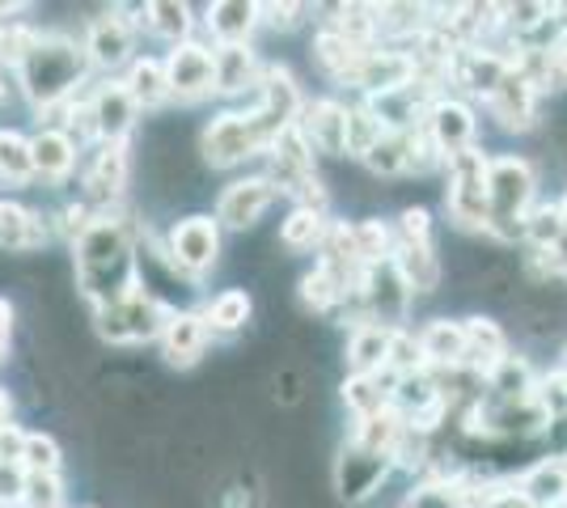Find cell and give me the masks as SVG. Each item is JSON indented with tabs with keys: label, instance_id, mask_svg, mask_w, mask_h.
<instances>
[{
	"label": "cell",
	"instance_id": "cell-23",
	"mask_svg": "<svg viewBox=\"0 0 567 508\" xmlns=\"http://www.w3.org/2000/svg\"><path fill=\"white\" fill-rule=\"evenodd\" d=\"M204 25L213 34V48L225 43H250L255 25H259V4H246V0H216L204 9Z\"/></svg>",
	"mask_w": 567,
	"mask_h": 508
},
{
	"label": "cell",
	"instance_id": "cell-20",
	"mask_svg": "<svg viewBox=\"0 0 567 508\" xmlns=\"http://www.w3.org/2000/svg\"><path fill=\"white\" fill-rule=\"evenodd\" d=\"M424 127L441 157H457V153L474 148V115L462 102H436V106L427 111Z\"/></svg>",
	"mask_w": 567,
	"mask_h": 508
},
{
	"label": "cell",
	"instance_id": "cell-34",
	"mask_svg": "<svg viewBox=\"0 0 567 508\" xmlns=\"http://www.w3.org/2000/svg\"><path fill=\"white\" fill-rule=\"evenodd\" d=\"M60 466H64V449H60V440L51 433H25V445H22V462H18V470L22 475H60Z\"/></svg>",
	"mask_w": 567,
	"mask_h": 508
},
{
	"label": "cell",
	"instance_id": "cell-11",
	"mask_svg": "<svg viewBox=\"0 0 567 508\" xmlns=\"http://www.w3.org/2000/svg\"><path fill=\"white\" fill-rule=\"evenodd\" d=\"M85 106H90V115H94L97 145L132 141V132H136V123H141V111H136V102L127 97L118 76L94 81V90H85Z\"/></svg>",
	"mask_w": 567,
	"mask_h": 508
},
{
	"label": "cell",
	"instance_id": "cell-4",
	"mask_svg": "<svg viewBox=\"0 0 567 508\" xmlns=\"http://www.w3.org/2000/svg\"><path fill=\"white\" fill-rule=\"evenodd\" d=\"M136 43H141V4L102 9L97 18L85 22V34H81L90 73H102V76H123V69L141 55Z\"/></svg>",
	"mask_w": 567,
	"mask_h": 508
},
{
	"label": "cell",
	"instance_id": "cell-14",
	"mask_svg": "<svg viewBox=\"0 0 567 508\" xmlns=\"http://www.w3.org/2000/svg\"><path fill=\"white\" fill-rule=\"evenodd\" d=\"M360 297H364V305H369L364 314H369L373 326L399 331V322H406V310H411V289L402 284L399 267L390 263V259L378 263V267H369Z\"/></svg>",
	"mask_w": 567,
	"mask_h": 508
},
{
	"label": "cell",
	"instance_id": "cell-24",
	"mask_svg": "<svg viewBox=\"0 0 567 508\" xmlns=\"http://www.w3.org/2000/svg\"><path fill=\"white\" fill-rule=\"evenodd\" d=\"M141 34H153L169 48L195 39V18H190V4L183 0H153V4H141Z\"/></svg>",
	"mask_w": 567,
	"mask_h": 508
},
{
	"label": "cell",
	"instance_id": "cell-43",
	"mask_svg": "<svg viewBox=\"0 0 567 508\" xmlns=\"http://www.w3.org/2000/svg\"><path fill=\"white\" fill-rule=\"evenodd\" d=\"M369 169H378V174H406V132H385V141H381L369 157Z\"/></svg>",
	"mask_w": 567,
	"mask_h": 508
},
{
	"label": "cell",
	"instance_id": "cell-32",
	"mask_svg": "<svg viewBox=\"0 0 567 508\" xmlns=\"http://www.w3.org/2000/svg\"><path fill=\"white\" fill-rule=\"evenodd\" d=\"M327 212H318V208H292L288 220H280V238L276 242L284 250H292V255H306V250H318L322 238H327Z\"/></svg>",
	"mask_w": 567,
	"mask_h": 508
},
{
	"label": "cell",
	"instance_id": "cell-19",
	"mask_svg": "<svg viewBox=\"0 0 567 508\" xmlns=\"http://www.w3.org/2000/svg\"><path fill=\"white\" fill-rule=\"evenodd\" d=\"M297 127L306 132L309 148L327 153V157H343V145H348V106H339L331 97L313 102L297 115Z\"/></svg>",
	"mask_w": 567,
	"mask_h": 508
},
{
	"label": "cell",
	"instance_id": "cell-38",
	"mask_svg": "<svg viewBox=\"0 0 567 508\" xmlns=\"http://www.w3.org/2000/svg\"><path fill=\"white\" fill-rule=\"evenodd\" d=\"M13 508H64V479L60 475H22V491Z\"/></svg>",
	"mask_w": 567,
	"mask_h": 508
},
{
	"label": "cell",
	"instance_id": "cell-26",
	"mask_svg": "<svg viewBox=\"0 0 567 508\" xmlns=\"http://www.w3.org/2000/svg\"><path fill=\"white\" fill-rule=\"evenodd\" d=\"M390 263L399 267L402 284L415 292H436L441 284V259H436V250L432 242H402L394 255H390Z\"/></svg>",
	"mask_w": 567,
	"mask_h": 508
},
{
	"label": "cell",
	"instance_id": "cell-10",
	"mask_svg": "<svg viewBox=\"0 0 567 508\" xmlns=\"http://www.w3.org/2000/svg\"><path fill=\"white\" fill-rule=\"evenodd\" d=\"M162 64H166L169 102L195 106V102H204V97H216V64H213V48H208V43L187 39V43L169 48V55Z\"/></svg>",
	"mask_w": 567,
	"mask_h": 508
},
{
	"label": "cell",
	"instance_id": "cell-39",
	"mask_svg": "<svg viewBox=\"0 0 567 508\" xmlns=\"http://www.w3.org/2000/svg\"><path fill=\"white\" fill-rule=\"evenodd\" d=\"M355 255H360V263L364 267L385 263V259L394 255V238H390V229H385L381 220H364V225H355Z\"/></svg>",
	"mask_w": 567,
	"mask_h": 508
},
{
	"label": "cell",
	"instance_id": "cell-44",
	"mask_svg": "<svg viewBox=\"0 0 567 508\" xmlns=\"http://www.w3.org/2000/svg\"><path fill=\"white\" fill-rule=\"evenodd\" d=\"M301 4H259V25H271V30H292L301 22Z\"/></svg>",
	"mask_w": 567,
	"mask_h": 508
},
{
	"label": "cell",
	"instance_id": "cell-7",
	"mask_svg": "<svg viewBox=\"0 0 567 508\" xmlns=\"http://www.w3.org/2000/svg\"><path fill=\"white\" fill-rule=\"evenodd\" d=\"M162 246H166L169 271L178 280H187V284H199L220 259V225L208 212H190V217L169 225Z\"/></svg>",
	"mask_w": 567,
	"mask_h": 508
},
{
	"label": "cell",
	"instance_id": "cell-48",
	"mask_svg": "<svg viewBox=\"0 0 567 508\" xmlns=\"http://www.w3.org/2000/svg\"><path fill=\"white\" fill-rule=\"evenodd\" d=\"M13 97H18V81H13V73H9V69H0V111H4Z\"/></svg>",
	"mask_w": 567,
	"mask_h": 508
},
{
	"label": "cell",
	"instance_id": "cell-37",
	"mask_svg": "<svg viewBox=\"0 0 567 508\" xmlns=\"http://www.w3.org/2000/svg\"><path fill=\"white\" fill-rule=\"evenodd\" d=\"M339 301H343V289H339V280L322 263L301 276V305H306L309 314H331Z\"/></svg>",
	"mask_w": 567,
	"mask_h": 508
},
{
	"label": "cell",
	"instance_id": "cell-42",
	"mask_svg": "<svg viewBox=\"0 0 567 508\" xmlns=\"http://www.w3.org/2000/svg\"><path fill=\"white\" fill-rule=\"evenodd\" d=\"M525 234H529L534 242L543 246V250H550V246L564 242L567 225H564V212H559V204H546V208H538L534 217L525 220Z\"/></svg>",
	"mask_w": 567,
	"mask_h": 508
},
{
	"label": "cell",
	"instance_id": "cell-29",
	"mask_svg": "<svg viewBox=\"0 0 567 508\" xmlns=\"http://www.w3.org/2000/svg\"><path fill=\"white\" fill-rule=\"evenodd\" d=\"M517 496L529 508H559L567 500V470L559 462H538L534 470H525Z\"/></svg>",
	"mask_w": 567,
	"mask_h": 508
},
{
	"label": "cell",
	"instance_id": "cell-12",
	"mask_svg": "<svg viewBox=\"0 0 567 508\" xmlns=\"http://www.w3.org/2000/svg\"><path fill=\"white\" fill-rule=\"evenodd\" d=\"M276 199H280V191H276V183L267 174H246V178H237V183H229L220 191V199H216V225L220 229H237V234L255 229Z\"/></svg>",
	"mask_w": 567,
	"mask_h": 508
},
{
	"label": "cell",
	"instance_id": "cell-35",
	"mask_svg": "<svg viewBox=\"0 0 567 508\" xmlns=\"http://www.w3.org/2000/svg\"><path fill=\"white\" fill-rule=\"evenodd\" d=\"M343 407L355 412V419H369V415H378L381 407H390L378 373H352V377L343 382Z\"/></svg>",
	"mask_w": 567,
	"mask_h": 508
},
{
	"label": "cell",
	"instance_id": "cell-31",
	"mask_svg": "<svg viewBox=\"0 0 567 508\" xmlns=\"http://www.w3.org/2000/svg\"><path fill=\"white\" fill-rule=\"evenodd\" d=\"M420 352H424L427 364L457 369V364H462V356H466V331H462V322H450V318L427 322L424 335H420Z\"/></svg>",
	"mask_w": 567,
	"mask_h": 508
},
{
	"label": "cell",
	"instance_id": "cell-49",
	"mask_svg": "<svg viewBox=\"0 0 567 508\" xmlns=\"http://www.w3.org/2000/svg\"><path fill=\"white\" fill-rule=\"evenodd\" d=\"M13 407H18V403H13V390L0 386V428H4V424H13Z\"/></svg>",
	"mask_w": 567,
	"mask_h": 508
},
{
	"label": "cell",
	"instance_id": "cell-17",
	"mask_svg": "<svg viewBox=\"0 0 567 508\" xmlns=\"http://www.w3.org/2000/svg\"><path fill=\"white\" fill-rule=\"evenodd\" d=\"M385 470H390V458H385V454H369V449H360V445H348V449L339 454V462H334V491H339V500H343V505L369 500L381 487V479H385Z\"/></svg>",
	"mask_w": 567,
	"mask_h": 508
},
{
	"label": "cell",
	"instance_id": "cell-50",
	"mask_svg": "<svg viewBox=\"0 0 567 508\" xmlns=\"http://www.w3.org/2000/svg\"><path fill=\"white\" fill-rule=\"evenodd\" d=\"M81 508H97V505H81Z\"/></svg>",
	"mask_w": 567,
	"mask_h": 508
},
{
	"label": "cell",
	"instance_id": "cell-28",
	"mask_svg": "<svg viewBox=\"0 0 567 508\" xmlns=\"http://www.w3.org/2000/svg\"><path fill=\"white\" fill-rule=\"evenodd\" d=\"M369 51L352 48L343 34H334L331 25H327V30H318V39H313V60H318V69H322L327 76H334V81H352L355 69H360V60H364Z\"/></svg>",
	"mask_w": 567,
	"mask_h": 508
},
{
	"label": "cell",
	"instance_id": "cell-3",
	"mask_svg": "<svg viewBox=\"0 0 567 508\" xmlns=\"http://www.w3.org/2000/svg\"><path fill=\"white\" fill-rule=\"evenodd\" d=\"M276 136V127L262 120L259 111H220L213 115V123L199 132V153H204V166L213 169H234L250 157L267 153Z\"/></svg>",
	"mask_w": 567,
	"mask_h": 508
},
{
	"label": "cell",
	"instance_id": "cell-21",
	"mask_svg": "<svg viewBox=\"0 0 567 508\" xmlns=\"http://www.w3.org/2000/svg\"><path fill=\"white\" fill-rule=\"evenodd\" d=\"M123 90L136 102V111L148 115V111H162L169 106V81H166V64L162 55H136L127 69H123Z\"/></svg>",
	"mask_w": 567,
	"mask_h": 508
},
{
	"label": "cell",
	"instance_id": "cell-13",
	"mask_svg": "<svg viewBox=\"0 0 567 508\" xmlns=\"http://www.w3.org/2000/svg\"><path fill=\"white\" fill-rule=\"evenodd\" d=\"M55 242L51 217L43 208H30L22 199L0 195V255H39Z\"/></svg>",
	"mask_w": 567,
	"mask_h": 508
},
{
	"label": "cell",
	"instance_id": "cell-25",
	"mask_svg": "<svg viewBox=\"0 0 567 508\" xmlns=\"http://www.w3.org/2000/svg\"><path fill=\"white\" fill-rule=\"evenodd\" d=\"M462 331H466V356H462V364H471L478 377H492L499 369V361L508 356L504 331H499L492 318H471Z\"/></svg>",
	"mask_w": 567,
	"mask_h": 508
},
{
	"label": "cell",
	"instance_id": "cell-22",
	"mask_svg": "<svg viewBox=\"0 0 567 508\" xmlns=\"http://www.w3.org/2000/svg\"><path fill=\"white\" fill-rule=\"evenodd\" d=\"M487 106H492V115H496L504 127H517V132H525V127H534V111H538V90L525 81L520 73H504V81H499L496 90L487 94Z\"/></svg>",
	"mask_w": 567,
	"mask_h": 508
},
{
	"label": "cell",
	"instance_id": "cell-47",
	"mask_svg": "<svg viewBox=\"0 0 567 508\" xmlns=\"http://www.w3.org/2000/svg\"><path fill=\"white\" fill-rule=\"evenodd\" d=\"M13 331H18V310H13L9 297H0V364L13 352Z\"/></svg>",
	"mask_w": 567,
	"mask_h": 508
},
{
	"label": "cell",
	"instance_id": "cell-8",
	"mask_svg": "<svg viewBox=\"0 0 567 508\" xmlns=\"http://www.w3.org/2000/svg\"><path fill=\"white\" fill-rule=\"evenodd\" d=\"M127 183H132V141L97 145L90 153L85 169H81V191H76V199L90 204L97 217H115V212H123Z\"/></svg>",
	"mask_w": 567,
	"mask_h": 508
},
{
	"label": "cell",
	"instance_id": "cell-6",
	"mask_svg": "<svg viewBox=\"0 0 567 508\" xmlns=\"http://www.w3.org/2000/svg\"><path fill=\"white\" fill-rule=\"evenodd\" d=\"M534 199V169L517 157H499L487 166V229L499 238L525 234V208Z\"/></svg>",
	"mask_w": 567,
	"mask_h": 508
},
{
	"label": "cell",
	"instance_id": "cell-40",
	"mask_svg": "<svg viewBox=\"0 0 567 508\" xmlns=\"http://www.w3.org/2000/svg\"><path fill=\"white\" fill-rule=\"evenodd\" d=\"M424 352H420V339H411L406 331H390V348H385V369H394L399 377H415L424 373Z\"/></svg>",
	"mask_w": 567,
	"mask_h": 508
},
{
	"label": "cell",
	"instance_id": "cell-18",
	"mask_svg": "<svg viewBox=\"0 0 567 508\" xmlns=\"http://www.w3.org/2000/svg\"><path fill=\"white\" fill-rule=\"evenodd\" d=\"M213 64H216V94L220 97H241L259 90L262 64L250 43H225V48H213Z\"/></svg>",
	"mask_w": 567,
	"mask_h": 508
},
{
	"label": "cell",
	"instance_id": "cell-46",
	"mask_svg": "<svg viewBox=\"0 0 567 508\" xmlns=\"http://www.w3.org/2000/svg\"><path fill=\"white\" fill-rule=\"evenodd\" d=\"M22 445H25L22 424H4L0 428V466H18L22 462Z\"/></svg>",
	"mask_w": 567,
	"mask_h": 508
},
{
	"label": "cell",
	"instance_id": "cell-16",
	"mask_svg": "<svg viewBox=\"0 0 567 508\" xmlns=\"http://www.w3.org/2000/svg\"><path fill=\"white\" fill-rule=\"evenodd\" d=\"M30 166H34V183H43L48 191H60V187H69L72 169L81 166V153L60 127H34Z\"/></svg>",
	"mask_w": 567,
	"mask_h": 508
},
{
	"label": "cell",
	"instance_id": "cell-30",
	"mask_svg": "<svg viewBox=\"0 0 567 508\" xmlns=\"http://www.w3.org/2000/svg\"><path fill=\"white\" fill-rule=\"evenodd\" d=\"M0 183L9 191L34 187V166H30V136L18 127H0Z\"/></svg>",
	"mask_w": 567,
	"mask_h": 508
},
{
	"label": "cell",
	"instance_id": "cell-2",
	"mask_svg": "<svg viewBox=\"0 0 567 508\" xmlns=\"http://www.w3.org/2000/svg\"><path fill=\"white\" fill-rule=\"evenodd\" d=\"M90 76L94 73H90L85 48H81V39L69 34V30H43V39L13 69L18 97H25L34 111L60 106V102H72L76 94H85Z\"/></svg>",
	"mask_w": 567,
	"mask_h": 508
},
{
	"label": "cell",
	"instance_id": "cell-45",
	"mask_svg": "<svg viewBox=\"0 0 567 508\" xmlns=\"http://www.w3.org/2000/svg\"><path fill=\"white\" fill-rule=\"evenodd\" d=\"M402 242H432V217L424 208H406L402 212Z\"/></svg>",
	"mask_w": 567,
	"mask_h": 508
},
{
	"label": "cell",
	"instance_id": "cell-33",
	"mask_svg": "<svg viewBox=\"0 0 567 508\" xmlns=\"http://www.w3.org/2000/svg\"><path fill=\"white\" fill-rule=\"evenodd\" d=\"M385 348H390V331L385 326H355L348 339V369L352 373H378L385 369Z\"/></svg>",
	"mask_w": 567,
	"mask_h": 508
},
{
	"label": "cell",
	"instance_id": "cell-5",
	"mask_svg": "<svg viewBox=\"0 0 567 508\" xmlns=\"http://www.w3.org/2000/svg\"><path fill=\"white\" fill-rule=\"evenodd\" d=\"M174 314V305L162 301L157 292H132L123 301H111L102 310H90L94 318V335L111 348H141V343H157L166 318Z\"/></svg>",
	"mask_w": 567,
	"mask_h": 508
},
{
	"label": "cell",
	"instance_id": "cell-15",
	"mask_svg": "<svg viewBox=\"0 0 567 508\" xmlns=\"http://www.w3.org/2000/svg\"><path fill=\"white\" fill-rule=\"evenodd\" d=\"M208 326H204V314L199 310H178L174 305V314L166 318V326H162V335H157V348H162V361L169 369H195V364L204 361V352H208Z\"/></svg>",
	"mask_w": 567,
	"mask_h": 508
},
{
	"label": "cell",
	"instance_id": "cell-36",
	"mask_svg": "<svg viewBox=\"0 0 567 508\" xmlns=\"http://www.w3.org/2000/svg\"><path fill=\"white\" fill-rule=\"evenodd\" d=\"M381 141H385V123L378 120L373 106H355V111H348V145H343V153L369 157Z\"/></svg>",
	"mask_w": 567,
	"mask_h": 508
},
{
	"label": "cell",
	"instance_id": "cell-9",
	"mask_svg": "<svg viewBox=\"0 0 567 508\" xmlns=\"http://www.w3.org/2000/svg\"><path fill=\"white\" fill-rule=\"evenodd\" d=\"M487 157L478 148H466L450 157V217L462 229H487Z\"/></svg>",
	"mask_w": 567,
	"mask_h": 508
},
{
	"label": "cell",
	"instance_id": "cell-1",
	"mask_svg": "<svg viewBox=\"0 0 567 508\" xmlns=\"http://www.w3.org/2000/svg\"><path fill=\"white\" fill-rule=\"evenodd\" d=\"M72 289L90 310L141 292V246L136 220H127V212L97 217L72 242Z\"/></svg>",
	"mask_w": 567,
	"mask_h": 508
},
{
	"label": "cell",
	"instance_id": "cell-27",
	"mask_svg": "<svg viewBox=\"0 0 567 508\" xmlns=\"http://www.w3.org/2000/svg\"><path fill=\"white\" fill-rule=\"evenodd\" d=\"M199 314H204L208 335L234 339L246 331V322H250V314H255V301H250V292L246 289H225V292H216Z\"/></svg>",
	"mask_w": 567,
	"mask_h": 508
},
{
	"label": "cell",
	"instance_id": "cell-41",
	"mask_svg": "<svg viewBox=\"0 0 567 508\" xmlns=\"http://www.w3.org/2000/svg\"><path fill=\"white\" fill-rule=\"evenodd\" d=\"M487 382H492V390H499V394L513 403V398H529L534 373H529V364L517 361V356H504V361H499V369L487 377Z\"/></svg>",
	"mask_w": 567,
	"mask_h": 508
}]
</instances>
